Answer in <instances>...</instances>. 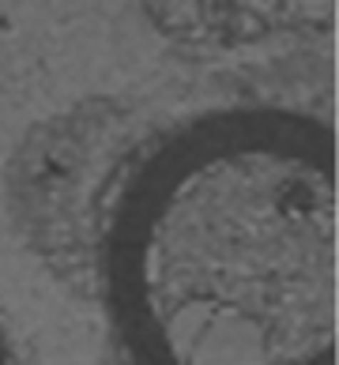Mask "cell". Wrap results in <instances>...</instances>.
Segmentation results:
<instances>
[{
  "mask_svg": "<svg viewBox=\"0 0 339 365\" xmlns=\"http://www.w3.org/2000/svg\"><path fill=\"white\" fill-rule=\"evenodd\" d=\"M335 188L328 125L287 106L162 132L102 230L117 365H335Z\"/></svg>",
  "mask_w": 339,
  "mask_h": 365,
  "instance_id": "6da1fadb",
  "label": "cell"
},
{
  "mask_svg": "<svg viewBox=\"0 0 339 365\" xmlns=\"http://www.w3.org/2000/svg\"><path fill=\"white\" fill-rule=\"evenodd\" d=\"M0 365H16V358H11V343H8L4 324H0Z\"/></svg>",
  "mask_w": 339,
  "mask_h": 365,
  "instance_id": "7a4b0ae2",
  "label": "cell"
}]
</instances>
